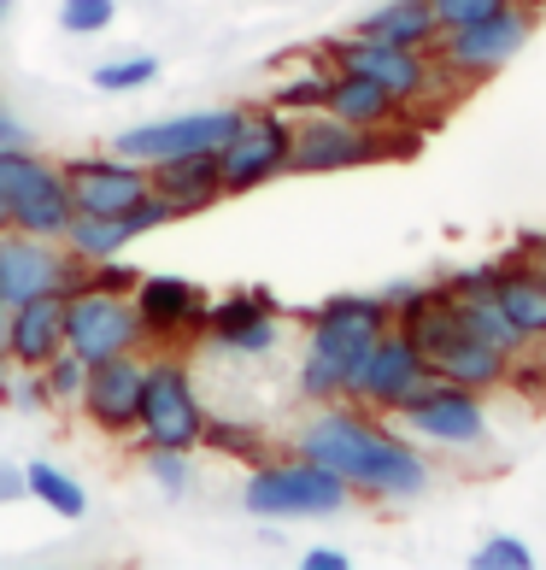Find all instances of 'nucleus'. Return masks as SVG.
<instances>
[{
  "label": "nucleus",
  "mask_w": 546,
  "mask_h": 570,
  "mask_svg": "<svg viewBox=\"0 0 546 570\" xmlns=\"http://www.w3.org/2000/svg\"><path fill=\"white\" fill-rule=\"evenodd\" d=\"M147 476H153L165 494H182V489H188V453L153 448V453H147Z\"/></svg>",
  "instance_id": "72a5a7b5"
},
{
  "label": "nucleus",
  "mask_w": 546,
  "mask_h": 570,
  "mask_svg": "<svg viewBox=\"0 0 546 570\" xmlns=\"http://www.w3.org/2000/svg\"><path fill=\"white\" fill-rule=\"evenodd\" d=\"M136 312H141V330L153 335V342H182V335L206 330L212 301H206L188 277H141L136 283Z\"/></svg>",
  "instance_id": "a211bd4d"
},
{
  "label": "nucleus",
  "mask_w": 546,
  "mask_h": 570,
  "mask_svg": "<svg viewBox=\"0 0 546 570\" xmlns=\"http://www.w3.org/2000/svg\"><path fill=\"white\" fill-rule=\"evenodd\" d=\"M324 112L359 124V130H388V124H400V100H394L383 82L359 77V71H335L329 95H324Z\"/></svg>",
  "instance_id": "412c9836"
},
{
  "label": "nucleus",
  "mask_w": 546,
  "mask_h": 570,
  "mask_svg": "<svg viewBox=\"0 0 546 570\" xmlns=\"http://www.w3.org/2000/svg\"><path fill=\"white\" fill-rule=\"evenodd\" d=\"M494 301L523 330V342L546 335V271L540 265H494Z\"/></svg>",
  "instance_id": "5701e85b"
},
{
  "label": "nucleus",
  "mask_w": 546,
  "mask_h": 570,
  "mask_svg": "<svg viewBox=\"0 0 546 570\" xmlns=\"http://www.w3.org/2000/svg\"><path fill=\"white\" fill-rule=\"evenodd\" d=\"M329 77L335 71H306V77L282 82V89H277V112H318L324 95H329Z\"/></svg>",
  "instance_id": "c756f323"
},
{
  "label": "nucleus",
  "mask_w": 546,
  "mask_h": 570,
  "mask_svg": "<svg viewBox=\"0 0 546 570\" xmlns=\"http://www.w3.org/2000/svg\"><path fill=\"white\" fill-rule=\"evenodd\" d=\"M0 147H30V130L18 124L7 107H0Z\"/></svg>",
  "instance_id": "4c0bfd02"
},
{
  "label": "nucleus",
  "mask_w": 546,
  "mask_h": 570,
  "mask_svg": "<svg viewBox=\"0 0 546 570\" xmlns=\"http://www.w3.org/2000/svg\"><path fill=\"white\" fill-rule=\"evenodd\" d=\"M24 482H30V494H36L41 505H53L59 518H82V512H89V494H82V482L66 476V471H53V464H30Z\"/></svg>",
  "instance_id": "a878e982"
},
{
  "label": "nucleus",
  "mask_w": 546,
  "mask_h": 570,
  "mask_svg": "<svg viewBox=\"0 0 546 570\" xmlns=\"http://www.w3.org/2000/svg\"><path fill=\"white\" fill-rule=\"evenodd\" d=\"M523 7H535V0H523Z\"/></svg>",
  "instance_id": "37998d69"
},
{
  "label": "nucleus",
  "mask_w": 546,
  "mask_h": 570,
  "mask_svg": "<svg viewBox=\"0 0 546 570\" xmlns=\"http://www.w3.org/2000/svg\"><path fill=\"white\" fill-rule=\"evenodd\" d=\"M206 330L229 353H270L277 347V301L265 288H236L229 301L206 312Z\"/></svg>",
  "instance_id": "aec40b11"
},
{
  "label": "nucleus",
  "mask_w": 546,
  "mask_h": 570,
  "mask_svg": "<svg viewBox=\"0 0 546 570\" xmlns=\"http://www.w3.org/2000/svg\"><path fill=\"white\" fill-rule=\"evenodd\" d=\"M0 383H7V347H0Z\"/></svg>",
  "instance_id": "ea45409f"
},
{
  "label": "nucleus",
  "mask_w": 546,
  "mask_h": 570,
  "mask_svg": "<svg viewBox=\"0 0 546 570\" xmlns=\"http://www.w3.org/2000/svg\"><path fill=\"white\" fill-rule=\"evenodd\" d=\"M0 195H7V229L66 242V224L77 218L66 165H48L36 147H0Z\"/></svg>",
  "instance_id": "7ed1b4c3"
},
{
  "label": "nucleus",
  "mask_w": 546,
  "mask_h": 570,
  "mask_svg": "<svg viewBox=\"0 0 546 570\" xmlns=\"http://www.w3.org/2000/svg\"><path fill=\"white\" fill-rule=\"evenodd\" d=\"M82 283H89V265L66 242L0 229V288H7V306L36 301V294H77Z\"/></svg>",
  "instance_id": "6e6552de"
},
{
  "label": "nucleus",
  "mask_w": 546,
  "mask_h": 570,
  "mask_svg": "<svg viewBox=\"0 0 546 570\" xmlns=\"http://www.w3.org/2000/svg\"><path fill=\"white\" fill-rule=\"evenodd\" d=\"M400 417L406 430L429 435V441H447V448H476L488 435V412H482L476 389L465 383H447V376H429L400 400Z\"/></svg>",
  "instance_id": "9b49d317"
},
{
  "label": "nucleus",
  "mask_w": 546,
  "mask_h": 570,
  "mask_svg": "<svg viewBox=\"0 0 546 570\" xmlns=\"http://www.w3.org/2000/svg\"><path fill=\"white\" fill-rule=\"evenodd\" d=\"M512 371V353H499L488 342H476V335H465V342H453L447 353L429 358V376H447V383H465V389H494L499 376Z\"/></svg>",
  "instance_id": "b1692460"
},
{
  "label": "nucleus",
  "mask_w": 546,
  "mask_h": 570,
  "mask_svg": "<svg viewBox=\"0 0 546 570\" xmlns=\"http://www.w3.org/2000/svg\"><path fill=\"white\" fill-rule=\"evenodd\" d=\"M247 512L254 518H329L353 500V489L335 471L311 459H294V464H259L247 476Z\"/></svg>",
  "instance_id": "423d86ee"
},
{
  "label": "nucleus",
  "mask_w": 546,
  "mask_h": 570,
  "mask_svg": "<svg viewBox=\"0 0 546 570\" xmlns=\"http://www.w3.org/2000/svg\"><path fill=\"white\" fill-rule=\"evenodd\" d=\"M300 564H306V570H347V553H335V547H311Z\"/></svg>",
  "instance_id": "e433bc0d"
},
{
  "label": "nucleus",
  "mask_w": 546,
  "mask_h": 570,
  "mask_svg": "<svg viewBox=\"0 0 546 570\" xmlns=\"http://www.w3.org/2000/svg\"><path fill=\"white\" fill-rule=\"evenodd\" d=\"M411 141H388L383 130H359V124L335 118V112H300L294 124V154H288V171H353V165H376L388 154H406Z\"/></svg>",
  "instance_id": "0eeeda50"
},
{
  "label": "nucleus",
  "mask_w": 546,
  "mask_h": 570,
  "mask_svg": "<svg viewBox=\"0 0 546 570\" xmlns=\"http://www.w3.org/2000/svg\"><path fill=\"white\" fill-rule=\"evenodd\" d=\"M141 342H147V330H141L136 294L100 288V283H82L77 294H66V347L82 358V365L136 353Z\"/></svg>",
  "instance_id": "20e7f679"
},
{
  "label": "nucleus",
  "mask_w": 546,
  "mask_h": 570,
  "mask_svg": "<svg viewBox=\"0 0 546 570\" xmlns=\"http://www.w3.org/2000/svg\"><path fill=\"white\" fill-rule=\"evenodd\" d=\"M41 383H48V400L53 406H77L82 400V383H89V365L66 347V353H53L48 365H41Z\"/></svg>",
  "instance_id": "cd10ccee"
},
{
  "label": "nucleus",
  "mask_w": 546,
  "mask_h": 570,
  "mask_svg": "<svg viewBox=\"0 0 546 570\" xmlns=\"http://www.w3.org/2000/svg\"><path fill=\"white\" fill-rule=\"evenodd\" d=\"M0 324H7V288H0Z\"/></svg>",
  "instance_id": "58836bf2"
},
{
  "label": "nucleus",
  "mask_w": 546,
  "mask_h": 570,
  "mask_svg": "<svg viewBox=\"0 0 546 570\" xmlns=\"http://www.w3.org/2000/svg\"><path fill=\"white\" fill-rule=\"evenodd\" d=\"M300 459L324 464V471H335L347 482V489L376 494V500L424 494V482H429V464L365 412H318L300 430Z\"/></svg>",
  "instance_id": "f257e3e1"
},
{
  "label": "nucleus",
  "mask_w": 546,
  "mask_h": 570,
  "mask_svg": "<svg viewBox=\"0 0 546 570\" xmlns=\"http://www.w3.org/2000/svg\"><path fill=\"white\" fill-rule=\"evenodd\" d=\"M353 36H370V41H388V48H435L440 41V24H435V7L429 0H388V7L365 12Z\"/></svg>",
  "instance_id": "4be33fe9"
},
{
  "label": "nucleus",
  "mask_w": 546,
  "mask_h": 570,
  "mask_svg": "<svg viewBox=\"0 0 546 570\" xmlns=\"http://www.w3.org/2000/svg\"><path fill=\"white\" fill-rule=\"evenodd\" d=\"M7 12H12V0H0V18H7Z\"/></svg>",
  "instance_id": "79ce46f5"
},
{
  "label": "nucleus",
  "mask_w": 546,
  "mask_h": 570,
  "mask_svg": "<svg viewBox=\"0 0 546 570\" xmlns=\"http://www.w3.org/2000/svg\"><path fill=\"white\" fill-rule=\"evenodd\" d=\"M294 154V124L270 107V112H241L236 130L218 147V171H224V195H247V188H265L270 177L288 171Z\"/></svg>",
  "instance_id": "1a4fd4ad"
},
{
  "label": "nucleus",
  "mask_w": 546,
  "mask_h": 570,
  "mask_svg": "<svg viewBox=\"0 0 546 570\" xmlns=\"http://www.w3.org/2000/svg\"><path fill=\"white\" fill-rule=\"evenodd\" d=\"M24 494H30L24 471H18V464H7V459H0V505H7V500H24Z\"/></svg>",
  "instance_id": "c9c22d12"
},
{
  "label": "nucleus",
  "mask_w": 546,
  "mask_h": 570,
  "mask_svg": "<svg viewBox=\"0 0 546 570\" xmlns=\"http://www.w3.org/2000/svg\"><path fill=\"white\" fill-rule=\"evenodd\" d=\"M0 347H7V365L18 371H41L53 353H66V294H36V301L7 306Z\"/></svg>",
  "instance_id": "dca6fc26"
},
{
  "label": "nucleus",
  "mask_w": 546,
  "mask_h": 570,
  "mask_svg": "<svg viewBox=\"0 0 546 570\" xmlns=\"http://www.w3.org/2000/svg\"><path fill=\"white\" fill-rule=\"evenodd\" d=\"M7 400L18 412H41V406H48V383H41V371H24V383H12Z\"/></svg>",
  "instance_id": "f704fd0d"
},
{
  "label": "nucleus",
  "mask_w": 546,
  "mask_h": 570,
  "mask_svg": "<svg viewBox=\"0 0 546 570\" xmlns=\"http://www.w3.org/2000/svg\"><path fill=\"white\" fill-rule=\"evenodd\" d=\"M241 112H177V118H153V124H136V130L118 136V154L123 159H177V154H218L224 136L236 130Z\"/></svg>",
  "instance_id": "4468645a"
},
{
  "label": "nucleus",
  "mask_w": 546,
  "mask_h": 570,
  "mask_svg": "<svg viewBox=\"0 0 546 570\" xmlns=\"http://www.w3.org/2000/svg\"><path fill=\"white\" fill-rule=\"evenodd\" d=\"M440 288H447V283H440ZM447 294L458 301V318H465V330L476 335V342H488V347L512 353V358H517L523 347H529V342H523V330L506 318V306L494 301V288H465V294L447 288Z\"/></svg>",
  "instance_id": "393cba45"
},
{
  "label": "nucleus",
  "mask_w": 546,
  "mask_h": 570,
  "mask_svg": "<svg viewBox=\"0 0 546 570\" xmlns=\"http://www.w3.org/2000/svg\"><path fill=\"white\" fill-rule=\"evenodd\" d=\"M470 564H476V570H535V553H529L517 535H494V541L476 547Z\"/></svg>",
  "instance_id": "2f4dec72"
},
{
  "label": "nucleus",
  "mask_w": 546,
  "mask_h": 570,
  "mask_svg": "<svg viewBox=\"0 0 546 570\" xmlns=\"http://www.w3.org/2000/svg\"><path fill=\"white\" fill-rule=\"evenodd\" d=\"M141 448H171V453H195L206 435V406L195 394V376H188L177 358H153L141 383Z\"/></svg>",
  "instance_id": "39448f33"
},
{
  "label": "nucleus",
  "mask_w": 546,
  "mask_h": 570,
  "mask_svg": "<svg viewBox=\"0 0 546 570\" xmlns=\"http://www.w3.org/2000/svg\"><path fill=\"white\" fill-rule=\"evenodd\" d=\"M417 383H429V358L417 353V342L406 330H383L376 335V347L359 358V371H353V383L347 394L353 400H365V406H383V412H400V400L417 389Z\"/></svg>",
  "instance_id": "f8f14e48"
},
{
  "label": "nucleus",
  "mask_w": 546,
  "mask_h": 570,
  "mask_svg": "<svg viewBox=\"0 0 546 570\" xmlns=\"http://www.w3.org/2000/svg\"><path fill=\"white\" fill-rule=\"evenodd\" d=\"M147 188L171 206L177 218H195L206 206L224 200V171L218 154H177V159H153L147 165Z\"/></svg>",
  "instance_id": "6ab92c4d"
},
{
  "label": "nucleus",
  "mask_w": 546,
  "mask_h": 570,
  "mask_svg": "<svg viewBox=\"0 0 546 570\" xmlns=\"http://www.w3.org/2000/svg\"><path fill=\"white\" fill-rule=\"evenodd\" d=\"M329 59H335V71H359L370 82H383L400 107H406V100H424L435 89V77H440V66H429L424 48H388V41H370V36L335 41Z\"/></svg>",
  "instance_id": "ddd939ff"
},
{
  "label": "nucleus",
  "mask_w": 546,
  "mask_h": 570,
  "mask_svg": "<svg viewBox=\"0 0 546 570\" xmlns=\"http://www.w3.org/2000/svg\"><path fill=\"white\" fill-rule=\"evenodd\" d=\"M66 188L77 213H130L147 195V165L141 159H66Z\"/></svg>",
  "instance_id": "f3484780"
},
{
  "label": "nucleus",
  "mask_w": 546,
  "mask_h": 570,
  "mask_svg": "<svg viewBox=\"0 0 546 570\" xmlns=\"http://www.w3.org/2000/svg\"><path fill=\"white\" fill-rule=\"evenodd\" d=\"M429 7H435V24H440V36H447V30H465V24H482V18L506 12L512 0H429Z\"/></svg>",
  "instance_id": "7c9ffc66"
},
{
  "label": "nucleus",
  "mask_w": 546,
  "mask_h": 570,
  "mask_svg": "<svg viewBox=\"0 0 546 570\" xmlns=\"http://www.w3.org/2000/svg\"><path fill=\"white\" fill-rule=\"evenodd\" d=\"M112 12H118V0H66V7H59V24L71 36H100L112 24Z\"/></svg>",
  "instance_id": "473e14b6"
},
{
  "label": "nucleus",
  "mask_w": 546,
  "mask_h": 570,
  "mask_svg": "<svg viewBox=\"0 0 546 570\" xmlns=\"http://www.w3.org/2000/svg\"><path fill=\"white\" fill-rule=\"evenodd\" d=\"M394 324L388 301H365V294H341L311 312V347L300 365V389L306 400H341L359 358L376 347V335Z\"/></svg>",
  "instance_id": "f03ea898"
},
{
  "label": "nucleus",
  "mask_w": 546,
  "mask_h": 570,
  "mask_svg": "<svg viewBox=\"0 0 546 570\" xmlns=\"http://www.w3.org/2000/svg\"><path fill=\"white\" fill-rule=\"evenodd\" d=\"M141 383H147V365L136 353H118V358H95L89 365V383H82V417L107 435H130L141 424Z\"/></svg>",
  "instance_id": "2eb2a0df"
},
{
  "label": "nucleus",
  "mask_w": 546,
  "mask_h": 570,
  "mask_svg": "<svg viewBox=\"0 0 546 570\" xmlns=\"http://www.w3.org/2000/svg\"><path fill=\"white\" fill-rule=\"evenodd\" d=\"M153 77H159V59L153 53H130V59H107V66H95V89L100 95H136Z\"/></svg>",
  "instance_id": "bb28decb"
},
{
  "label": "nucleus",
  "mask_w": 546,
  "mask_h": 570,
  "mask_svg": "<svg viewBox=\"0 0 546 570\" xmlns=\"http://www.w3.org/2000/svg\"><path fill=\"white\" fill-rule=\"evenodd\" d=\"M0 229H7V195H0Z\"/></svg>",
  "instance_id": "a19ab883"
},
{
  "label": "nucleus",
  "mask_w": 546,
  "mask_h": 570,
  "mask_svg": "<svg viewBox=\"0 0 546 570\" xmlns=\"http://www.w3.org/2000/svg\"><path fill=\"white\" fill-rule=\"evenodd\" d=\"M529 7L523 0H512L506 12L482 18V24H465V30H447L440 36V71L447 77H465V82H482L494 77L499 66H512V59L523 53V41H529Z\"/></svg>",
  "instance_id": "9d476101"
},
{
  "label": "nucleus",
  "mask_w": 546,
  "mask_h": 570,
  "mask_svg": "<svg viewBox=\"0 0 546 570\" xmlns=\"http://www.w3.org/2000/svg\"><path fill=\"white\" fill-rule=\"evenodd\" d=\"M200 448L241 459V453H259V430H254V424H229V417H206V435H200Z\"/></svg>",
  "instance_id": "c85d7f7f"
}]
</instances>
